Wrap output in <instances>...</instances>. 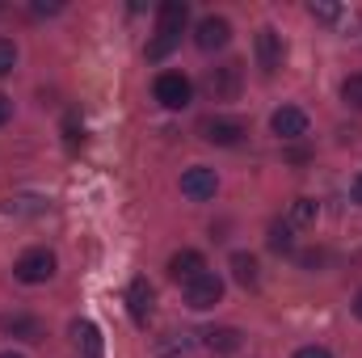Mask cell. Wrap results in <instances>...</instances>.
I'll return each instance as SVG.
<instances>
[{
  "label": "cell",
  "instance_id": "1",
  "mask_svg": "<svg viewBox=\"0 0 362 358\" xmlns=\"http://www.w3.org/2000/svg\"><path fill=\"white\" fill-rule=\"evenodd\" d=\"M185 21H189V4L185 0H165L160 4V13H156V42L148 47V59H165L177 47Z\"/></svg>",
  "mask_w": 362,
  "mask_h": 358
},
{
  "label": "cell",
  "instance_id": "2",
  "mask_svg": "<svg viewBox=\"0 0 362 358\" xmlns=\"http://www.w3.org/2000/svg\"><path fill=\"white\" fill-rule=\"evenodd\" d=\"M240 81H245V68H240L236 59L206 72V89H211L215 101H236V97H240Z\"/></svg>",
  "mask_w": 362,
  "mask_h": 358
},
{
  "label": "cell",
  "instance_id": "3",
  "mask_svg": "<svg viewBox=\"0 0 362 358\" xmlns=\"http://www.w3.org/2000/svg\"><path fill=\"white\" fill-rule=\"evenodd\" d=\"M13 274L21 278V282H47L51 274H55V253L51 249H25L21 258H17V266H13Z\"/></svg>",
  "mask_w": 362,
  "mask_h": 358
},
{
  "label": "cell",
  "instance_id": "4",
  "mask_svg": "<svg viewBox=\"0 0 362 358\" xmlns=\"http://www.w3.org/2000/svg\"><path fill=\"white\" fill-rule=\"evenodd\" d=\"M198 135H202L206 144H215V148H236L249 131H245V122H236V118H202V122H198Z\"/></svg>",
  "mask_w": 362,
  "mask_h": 358
},
{
  "label": "cell",
  "instance_id": "5",
  "mask_svg": "<svg viewBox=\"0 0 362 358\" xmlns=\"http://www.w3.org/2000/svg\"><path fill=\"white\" fill-rule=\"evenodd\" d=\"M219 299H223V278H219V274H211V270H206L198 282H189V287H185V304H189L194 312H206V308H215Z\"/></svg>",
  "mask_w": 362,
  "mask_h": 358
},
{
  "label": "cell",
  "instance_id": "6",
  "mask_svg": "<svg viewBox=\"0 0 362 358\" xmlns=\"http://www.w3.org/2000/svg\"><path fill=\"white\" fill-rule=\"evenodd\" d=\"M215 190H219V178H215V169H206V165H194V169L181 173V194L194 198V202L215 198Z\"/></svg>",
  "mask_w": 362,
  "mask_h": 358
},
{
  "label": "cell",
  "instance_id": "7",
  "mask_svg": "<svg viewBox=\"0 0 362 358\" xmlns=\"http://www.w3.org/2000/svg\"><path fill=\"white\" fill-rule=\"evenodd\" d=\"M202 274H206V258H202L198 249H181V253H173V258H169V278H173V282H181V287L198 282Z\"/></svg>",
  "mask_w": 362,
  "mask_h": 358
},
{
  "label": "cell",
  "instance_id": "8",
  "mask_svg": "<svg viewBox=\"0 0 362 358\" xmlns=\"http://www.w3.org/2000/svg\"><path fill=\"white\" fill-rule=\"evenodd\" d=\"M156 101H160L165 110L189 105V81H185L181 72H160V76H156Z\"/></svg>",
  "mask_w": 362,
  "mask_h": 358
},
{
  "label": "cell",
  "instance_id": "9",
  "mask_svg": "<svg viewBox=\"0 0 362 358\" xmlns=\"http://www.w3.org/2000/svg\"><path fill=\"white\" fill-rule=\"evenodd\" d=\"M282 55H286V51H282V34L270 30V25L257 30V64H262L266 76H274V72L282 68Z\"/></svg>",
  "mask_w": 362,
  "mask_h": 358
},
{
  "label": "cell",
  "instance_id": "10",
  "mask_svg": "<svg viewBox=\"0 0 362 358\" xmlns=\"http://www.w3.org/2000/svg\"><path fill=\"white\" fill-rule=\"evenodd\" d=\"M152 282L148 278H131V287H127V312H131V321L135 325H148V316H152Z\"/></svg>",
  "mask_w": 362,
  "mask_h": 358
},
{
  "label": "cell",
  "instance_id": "11",
  "mask_svg": "<svg viewBox=\"0 0 362 358\" xmlns=\"http://www.w3.org/2000/svg\"><path fill=\"white\" fill-rule=\"evenodd\" d=\"M270 127L278 139H299V135H308V114L299 105H282V110H274Z\"/></svg>",
  "mask_w": 362,
  "mask_h": 358
},
{
  "label": "cell",
  "instance_id": "12",
  "mask_svg": "<svg viewBox=\"0 0 362 358\" xmlns=\"http://www.w3.org/2000/svg\"><path fill=\"white\" fill-rule=\"evenodd\" d=\"M228 38H232V25L223 17H202L198 30H194V42L202 51H219V47H228Z\"/></svg>",
  "mask_w": 362,
  "mask_h": 358
},
{
  "label": "cell",
  "instance_id": "13",
  "mask_svg": "<svg viewBox=\"0 0 362 358\" xmlns=\"http://www.w3.org/2000/svg\"><path fill=\"white\" fill-rule=\"evenodd\" d=\"M72 337H76V346L85 350V358H101V350H105V346H101V329H97L93 321H76V325H72Z\"/></svg>",
  "mask_w": 362,
  "mask_h": 358
},
{
  "label": "cell",
  "instance_id": "14",
  "mask_svg": "<svg viewBox=\"0 0 362 358\" xmlns=\"http://www.w3.org/2000/svg\"><path fill=\"white\" fill-rule=\"evenodd\" d=\"M316 215H320L316 198H295L291 211H286V224H291V228H308V224H316Z\"/></svg>",
  "mask_w": 362,
  "mask_h": 358
},
{
  "label": "cell",
  "instance_id": "15",
  "mask_svg": "<svg viewBox=\"0 0 362 358\" xmlns=\"http://www.w3.org/2000/svg\"><path fill=\"white\" fill-rule=\"evenodd\" d=\"M0 329L13 333V337H25V342H38V337H42V325H38L34 316H8Z\"/></svg>",
  "mask_w": 362,
  "mask_h": 358
},
{
  "label": "cell",
  "instance_id": "16",
  "mask_svg": "<svg viewBox=\"0 0 362 358\" xmlns=\"http://www.w3.org/2000/svg\"><path fill=\"white\" fill-rule=\"evenodd\" d=\"M232 274H236V282L240 287H257V258L253 253H232Z\"/></svg>",
  "mask_w": 362,
  "mask_h": 358
},
{
  "label": "cell",
  "instance_id": "17",
  "mask_svg": "<svg viewBox=\"0 0 362 358\" xmlns=\"http://www.w3.org/2000/svg\"><path fill=\"white\" fill-rule=\"evenodd\" d=\"M206 346L215 354H232V350H240V329H211L206 333Z\"/></svg>",
  "mask_w": 362,
  "mask_h": 358
},
{
  "label": "cell",
  "instance_id": "18",
  "mask_svg": "<svg viewBox=\"0 0 362 358\" xmlns=\"http://www.w3.org/2000/svg\"><path fill=\"white\" fill-rule=\"evenodd\" d=\"M266 241H270V249H274V253H291V249H295V236H291V224H274V228H270V236H266Z\"/></svg>",
  "mask_w": 362,
  "mask_h": 358
},
{
  "label": "cell",
  "instance_id": "19",
  "mask_svg": "<svg viewBox=\"0 0 362 358\" xmlns=\"http://www.w3.org/2000/svg\"><path fill=\"white\" fill-rule=\"evenodd\" d=\"M341 97H346L354 110H362V72H358V76H350V81L341 85Z\"/></svg>",
  "mask_w": 362,
  "mask_h": 358
},
{
  "label": "cell",
  "instance_id": "20",
  "mask_svg": "<svg viewBox=\"0 0 362 358\" xmlns=\"http://www.w3.org/2000/svg\"><path fill=\"white\" fill-rule=\"evenodd\" d=\"M13 64H17V47H13L8 38H0V76H8Z\"/></svg>",
  "mask_w": 362,
  "mask_h": 358
},
{
  "label": "cell",
  "instance_id": "21",
  "mask_svg": "<svg viewBox=\"0 0 362 358\" xmlns=\"http://www.w3.org/2000/svg\"><path fill=\"white\" fill-rule=\"evenodd\" d=\"M68 144L76 148V144H85V122H76V114L68 118Z\"/></svg>",
  "mask_w": 362,
  "mask_h": 358
},
{
  "label": "cell",
  "instance_id": "22",
  "mask_svg": "<svg viewBox=\"0 0 362 358\" xmlns=\"http://www.w3.org/2000/svg\"><path fill=\"white\" fill-rule=\"evenodd\" d=\"M308 13L320 17V21H333V17H337V4H308Z\"/></svg>",
  "mask_w": 362,
  "mask_h": 358
},
{
  "label": "cell",
  "instance_id": "23",
  "mask_svg": "<svg viewBox=\"0 0 362 358\" xmlns=\"http://www.w3.org/2000/svg\"><path fill=\"white\" fill-rule=\"evenodd\" d=\"M299 266H303V270L325 266V253H320V249H312V253H303V258H299Z\"/></svg>",
  "mask_w": 362,
  "mask_h": 358
},
{
  "label": "cell",
  "instance_id": "24",
  "mask_svg": "<svg viewBox=\"0 0 362 358\" xmlns=\"http://www.w3.org/2000/svg\"><path fill=\"white\" fill-rule=\"evenodd\" d=\"M295 358H333L325 346H303V350H295Z\"/></svg>",
  "mask_w": 362,
  "mask_h": 358
},
{
  "label": "cell",
  "instance_id": "25",
  "mask_svg": "<svg viewBox=\"0 0 362 358\" xmlns=\"http://www.w3.org/2000/svg\"><path fill=\"white\" fill-rule=\"evenodd\" d=\"M8 114H13V101H8V97H4V93H0V127H4V122H8Z\"/></svg>",
  "mask_w": 362,
  "mask_h": 358
},
{
  "label": "cell",
  "instance_id": "26",
  "mask_svg": "<svg viewBox=\"0 0 362 358\" xmlns=\"http://www.w3.org/2000/svg\"><path fill=\"white\" fill-rule=\"evenodd\" d=\"M354 202H358V207H362V173H358V178H354Z\"/></svg>",
  "mask_w": 362,
  "mask_h": 358
},
{
  "label": "cell",
  "instance_id": "27",
  "mask_svg": "<svg viewBox=\"0 0 362 358\" xmlns=\"http://www.w3.org/2000/svg\"><path fill=\"white\" fill-rule=\"evenodd\" d=\"M354 316H358V321H362V291H358V295H354Z\"/></svg>",
  "mask_w": 362,
  "mask_h": 358
},
{
  "label": "cell",
  "instance_id": "28",
  "mask_svg": "<svg viewBox=\"0 0 362 358\" xmlns=\"http://www.w3.org/2000/svg\"><path fill=\"white\" fill-rule=\"evenodd\" d=\"M0 358H21V354H13V350H4V354H0Z\"/></svg>",
  "mask_w": 362,
  "mask_h": 358
}]
</instances>
